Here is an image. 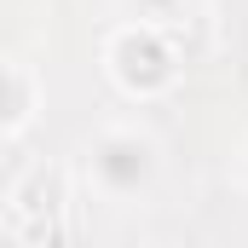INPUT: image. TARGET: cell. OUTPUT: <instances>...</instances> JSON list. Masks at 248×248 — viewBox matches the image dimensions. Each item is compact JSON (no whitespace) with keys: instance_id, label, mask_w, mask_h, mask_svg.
Listing matches in <instances>:
<instances>
[{"instance_id":"obj_2","label":"cell","mask_w":248,"mask_h":248,"mask_svg":"<svg viewBox=\"0 0 248 248\" xmlns=\"http://www.w3.org/2000/svg\"><path fill=\"white\" fill-rule=\"evenodd\" d=\"M116 58H122V75L133 87H156V81H168V52L156 46V41H144V35H127L122 46H116Z\"/></svg>"},{"instance_id":"obj_1","label":"cell","mask_w":248,"mask_h":248,"mask_svg":"<svg viewBox=\"0 0 248 248\" xmlns=\"http://www.w3.org/2000/svg\"><path fill=\"white\" fill-rule=\"evenodd\" d=\"M156 173V156H150V139L139 133H104L93 144V179L110 190V196H139Z\"/></svg>"},{"instance_id":"obj_4","label":"cell","mask_w":248,"mask_h":248,"mask_svg":"<svg viewBox=\"0 0 248 248\" xmlns=\"http://www.w3.org/2000/svg\"><path fill=\"white\" fill-rule=\"evenodd\" d=\"M133 6H139V12H144V17H168V12H173V6H179V0H133Z\"/></svg>"},{"instance_id":"obj_3","label":"cell","mask_w":248,"mask_h":248,"mask_svg":"<svg viewBox=\"0 0 248 248\" xmlns=\"http://www.w3.org/2000/svg\"><path fill=\"white\" fill-rule=\"evenodd\" d=\"M17 116H23V87H17V81L0 69V127H12Z\"/></svg>"}]
</instances>
